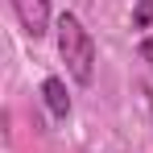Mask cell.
<instances>
[{
	"label": "cell",
	"instance_id": "cell-1",
	"mask_svg": "<svg viewBox=\"0 0 153 153\" xmlns=\"http://www.w3.org/2000/svg\"><path fill=\"white\" fill-rule=\"evenodd\" d=\"M58 54L66 62V71L75 75V83H91V71H95V42L91 33L83 29L75 13H62L58 17Z\"/></svg>",
	"mask_w": 153,
	"mask_h": 153
},
{
	"label": "cell",
	"instance_id": "cell-2",
	"mask_svg": "<svg viewBox=\"0 0 153 153\" xmlns=\"http://www.w3.org/2000/svg\"><path fill=\"white\" fill-rule=\"evenodd\" d=\"M13 13L21 17V29L29 37H46V25H50V0H13Z\"/></svg>",
	"mask_w": 153,
	"mask_h": 153
},
{
	"label": "cell",
	"instance_id": "cell-3",
	"mask_svg": "<svg viewBox=\"0 0 153 153\" xmlns=\"http://www.w3.org/2000/svg\"><path fill=\"white\" fill-rule=\"evenodd\" d=\"M42 95H46L54 116H66V112H71V95H66V83H62V79H46V83H42Z\"/></svg>",
	"mask_w": 153,
	"mask_h": 153
},
{
	"label": "cell",
	"instance_id": "cell-4",
	"mask_svg": "<svg viewBox=\"0 0 153 153\" xmlns=\"http://www.w3.org/2000/svg\"><path fill=\"white\" fill-rule=\"evenodd\" d=\"M132 25H137V29H149V25H153V0H141V4H137Z\"/></svg>",
	"mask_w": 153,
	"mask_h": 153
},
{
	"label": "cell",
	"instance_id": "cell-5",
	"mask_svg": "<svg viewBox=\"0 0 153 153\" xmlns=\"http://www.w3.org/2000/svg\"><path fill=\"white\" fill-rule=\"evenodd\" d=\"M141 58H149V62H153V42H141Z\"/></svg>",
	"mask_w": 153,
	"mask_h": 153
}]
</instances>
